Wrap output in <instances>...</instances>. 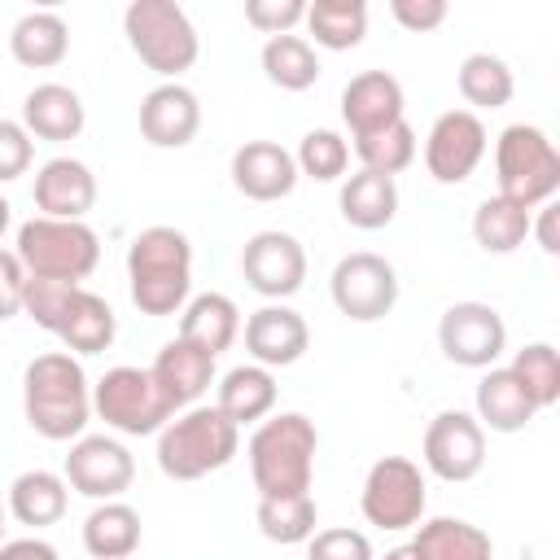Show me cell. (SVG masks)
Returning <instances> with one entry per match:
<instances>
[{"label": "cell", "mask_w": 560, "mask_h": 560, "mask_svg": "<svg viewBox=\"0 0 560 560\" xmlns=\"http://www.w3.org/2000/svg\"><path fill=\"white\" fill-rule=\"evenodd\" d=\"M22 407H26V424L39 438L48 442L83 438L92 416V385L83 363L70 350L35 354L22 372Z\"/></svg>", "instance_id": "6da1fadb"}, {"label": "cell", "mask_w": 560, "mask_h": 560, "mask_svg": "<svg viewBox=\"0 0 560 560\" xmlns=\"http://www.w3.org/2000/svg\"><path fill=\"white\" fill-rule=\"evenodd\" d=\"M127 289L140 315H175L192 289V245L179 228L153 223L127 245Z\"/></svg>", "instance_id": "7a4b0ae2"}, {"label": "cell", "mask_w": 560, "mask_h": 560, "mask_svg": "<svg viewBox=\"0 0 560 560\" xmlns=\"http://www.w3.org/2000/svg\"><path fill=\"white\" fill-rule=\"evenodd\" d=\"M315 451H319V433L315 420H306L302 411H280L262 420L249 438V477L258 499L311 494Z\"/></svg>", "instance_id": "3957f363"}, {"label": "cell", "mask_w": 560, "mask_h": 560, "mask_svg": "<svg viewBox=\"0 0 560 560\" xmlns=\"http://www.w3.org/2000/svg\"><path fill=\"white\" fill-rule=\"evenodd\" d=\"M241 446V429L219 407H188L171 416L158 433V468L171 481H197L232 464Z\"/></svg>", "instance_id": "277c9868"}, {"label": "cell", "mask_w": 560, "mask_h": 560, "mask_svg": "<svg viewBox=\"0 0 560 560\" xmlns=\"http://www.w3.org/2000/svg\"><path fill=\"white\" fill-rule=\"evenodd\" d=\"M18 262L26 267V276L39 280H66V284H83L96 262H101V236L88 223L74 219H26L18 228V245H13Z\"/></svg>", "instance_id": "5b68a950"}, {"label": "cell", "mask_w": 560, "mask_h": 560, "mask_svg": "<svg viewBox=\"0 0 560 560\" xmlns=\"http://www.w3.org/2000/svg\"><path fill=\"white\" fill-rule=\"evenodd\" d=\"M122 31H127L131 52L166 83H175L184 70H192V61L201 52L197 26L188 22V13L175 0H131L122 13Z\"/></svg>", "instance_id": "8992f818"}, {"label": "cell", "mask_w": 560, "mask_h": 560, "mask_svg": "<svg viewBox=\"0 0 560 560\" xmlns=\"http://www.w3.org/2000/svg\"><path fill=\"white\" fill-rule=\"evenodd\" d=\"M494 175H499V197L534 210L551 201L560 188V153L542 127L512 122L494 140Z\"/></svg>", "instance_id": "52a82bcc"}, {"label": "cell", "mask_w": 560, "mask_h": 560, "mask_svg": "<svg viewBox=\"0 0 560 560\" xmlns=\"http://www.w3.org/2000/svg\"><path fill=\"white\" fill-rule=\"evenodd\" d=\"M92 411H96L109 429H118V433H127V438L162 433V424L175 416V411L166 407V398H162L153 372H149V368H131V363L109 368V372L92 385Z\"/></svg>", "instance_id": "ba28073f"}, {"label": "cell", "mask_w": 560, "mask_h": 560, "mask_svg": "<svg viewBox=\"0 0 560 560\" xmlns=\"http://www.w3.org/2000/svg\"><path fill=\"white\" fill-rule=\"evenodd\" d=\"M424 503H429L424 472L407 455H385L368 468V481H363V494H359V508H363L368 525L411 529V525H420Z\"/></svg>", "instance_id": "9c48e42d"}, {"label": "cell", "mask_w": 560, "mask_h": 560, "mask_svg": "<svg viewBox=\"0 0 560 560\" xmlns=\"http://www.w3.org/2000/svg\"><path fill=\"white\" fill-rule=\"evenodd\" d=\"M328 293H332V306L354 319V324H376L394 311L398 302V271L389 258L372 254V249H359V254H346L337 267H332V280H328Z\"/></svg>", "instance_id": "30bf717a"}, {"label": "cell", "mask_w": 560, "mask_h": 560, "mask_svg": "<svg viewBox=\"0 0 560 560\" xmlns=\"http://www.w3.org/2000/svg\"><path fill=\"white\" fill-rule=\"evenodd\" d=\"M438 346L459 368H494L508 350V324L490 302H455L438 319Z\"/></svg>", "instance_id": "8fae6325"}, {"label": "cell", "mask_w": 560, "mask_h": 560, "mask_svg": "<svg viewBox=\"0 0 560 560\" xmlns=\"http://www.w3.org/2000/svg\"><path fill=\"white\" fill-rule=\"evenodd\" d=\"M131 477H136V459L118 438H105V433L74 438V446L66 455V486L74 494L109 503L131 486Z\"/></svg>", "instance_id": "7c38bea8"}, {"label": "cell", "mask_w": 560, "mask_h": 560, "mask_svg": "<svg viewBox=\"0 0 560 560\" xmlns=\"http://www.w3.org/2000/svg\"><path fill=\"white\" fill-rule=\"evenodd\" d=\"M241 271H245V284L271 302L280 298H293L306 280V249L298 236L280 232V228H267V232H254L241 249Z\"/></svg>", "instance_id": "4fadbf2b"}, {"label": "cell", "mask_w": 560, "mask_h": 560, "mask_svg": "<svg viewBox=\"0 0 560 560\" xmlns=\"http://www.w3.org/2000/svg\"><path fill=\"white\" fill-rule=\"evenodd\" d=\"M424 464L442 481H472L486 464V429L468 411H438L424 429Z\"/></svg>", "instance_id": "5bb4252c"}, {"label": "cell", "mask_w": 560, "mask_h": 560, "mask_svg": "<svg viewBox=\"0 0 560 560\" xmlns=\"http://www.w3.org/2000/svg\"><path fill=\"white\" fill-rule=\"evenodd\" d=\"M486 158V122L472 109H446L429 127L424 166L438 184H464Z\"/></svg>", "instance_id": "9a60e30c"}, {"label": "cell", "mask_w": 560, "mask_h": 560, "mask_svg": "<svg viewBox=\"0 0 560 560\" xmlns=\"http://www.w3.org/2000/svg\"><path fill=\"white\" fill-rule=\"evenodd\" d=\"M306 346H311V328L284 302L258 306L245 319V350L254 354L258 368H289V363H298L306 354Z\"/></svg>", "instance_id": "2e32d148"}, {"label": "cell", "mask_w": 560, "mask_h": 560, "mask_svg": "<svg viewBox=\"0 0 560 560\" xmlns=\"http://www.w3.org/2000/svg\"><path fill=\"white\" fill-rule=\"evenodd\" d=\"M341 118L354 140L385 131L402 118V83L389 70H363L341 88Z\"/></svg>", "instance_id": "e0dca14e"}, {"label": "cell", "mask_w": 560, "mask_h": 560, "mask_svg": "<svg viewBox=\"0 0 560 560\" xmlns=\"http://www.w3.org/2000/svg\"><path fill=\"white\" fill-rule=\"evenodd\" d=\"M201 127V101L184 83H158L140 101V136L153 149H184Z\"/></svg>", "instance_id": "ac0fdd59"}, {"label": "cell", "mask_w": 560, "mask_h": 560, "mask_svg": "<svg viewBox=\"0 0 560 560\" xmlns=\"http://www.w3.org/2000/svg\"><path fill=\"white\" fill-rule=\"evenodd\" d=\"M35 206L44 219H74L83 223V214L96 206V175L88 162L79 158H48L35 171Z\"/></svg>", "instance_id": "d6986e66"}, {"label": "cell", "mask_w": 560, "mask_h": 560, "mask_svg": "<svg viewBox=\"0 0 560 560\" xmlns=\"http://www.w3.org/2000/svg\"><path fill=\"white\" fill-rule=\"evenodd\" d=\"M232 184L249 201H280L298 184V162L276 140H245L232 153Z\"/></svg>", "instance_id": "ffe728a7"}, {"label": "cell", "mask_w": 560, "mask_h": 560, "mask_svg": "<svg viewBox=\"0 0 560 560\" xmlns=\"http://www.w3.org/2000/svg\"><path fill=\"white\" fill-rule=\"evenodd\" d=\"M149 372H153L166 407L171 411H184V407H192L210 389V381H214V354H206L201 346L175 337V341H166L158 350V359H153Z\"/></svg>", "instance_id": "44dd1931"}, {"label": "cell", "mask_w": 560, "mask_h": 560, "mask_svg": "<svg viewBox=\"0 0 560 560\" xmlns=\"http://www.w3.org/2000/svg\"><path fill=\"white\" fill-rule=\"evenodd\" d=\"M83 122H88V109H83L79 92L66 83H39L22 101V127L39 140H57V144L74 140L83 131Z\"/></svg>", "instance_id": "7402d4cb"}, {"label": "cell", "mask_w": 560, "mask_h": 560, "mask_svg": "<svg viewBox=\"0 0 560 560\" xmlns=\"http://www.w3.org/2000/svg\"><path fill=\"white\" fill-rule=\"evenodd\" d=\"M534 416H538V407L529 402V394L512 376V368H486V376L477 381V424L494 429V433H521Z\"/></svg>", "instance_id": "603a6c76"}, {"label": "cell", "mask_w": 560, "mask_h": 560, "mask_svg": "<svg viewBox=\"0 0 560 560\" xmlns=\"http://www.w3.org/2000/svg\"><path fill=\"white\" fill-rule=\"evenodd\" d=\"M114 332H118V319H114L109 302L79 284L52 337H61V346L70 354H101V350L114 346Z\"/></svg>", "instance_id": "cb8c5ba5"}, {"label": "cell", "mask_w": 560, "mask_h": 560, "mask_svg": "<svg viewBox=\"0 0 560 560\" xmlns=\"http://www.w3.org/2000/svg\"><path fill=\"white\" fill-rule=\"evenodd\" d=\"M241 332V311L228 293H197L192 302H184L179 315V341L201 346L206 354H223Z\"/></svg>", "instance_id": "d4e9b609"}, {"label": "cell", "mask_w": 560, "mask_h": 560, "mask_svg": "<svg viewBox=\"0 0 560 560\" xmlns=\"http://www.w3.org/2000/svg\"><path fill=\"white\" fill-rule=\"evenodd\" d=\"M66 503H70V486L66 477L48 472V468H31L22 472L13 486H9V512L18 525H31V529H48L66 516Z\"/></svg>", "instance_id": "484cf974"}, {"label": "cell", "mask_w": 560, "mask_h": 560, "mask_svg": "<svg viewBox=\"0 0 560 560\" xmlns=\"http://www.w3.org/2000/svg\"><path fill=\"white\" fill-rule=\"evenodd\" d=\"M9 52L18 66H31V70H48L57 66L66 52H70V26L61 22V13L52 9H35L26 18L13 22L9 31Z\"/></svg>", "instance_id": "4316f807"}, {"label": "cell", "mask_w": 560, "mask_h": 560, "mask_svg": "<svg viewBox=\"0 0 560 560\" xmlns=\"http://www.w3.org/2000/svg\"><path fill=\"white\" fill-rule=\"evenodd\" d=\"M236 429L241 424H254V420H267L271 407H276V376L271 368H258V363H241L232 368L223 381H219V402H214Z\"/></svg>", "instance_id": "83f0119b"}, {"label": "cell", "mask_w": 560, "mask_h": 560, "mask_svg": "<svg viewBox=\"0 0 560 560\" xmlns=\"http://www.w3.org/2000/svg\"><path fill=\"white\" fill-rule=\"evenodd\" d=\"M341 219L350 228H363V232H376L385 223H394L398 214V184L389 175H376V171H359L341 184Z\"/></svg>", "instance_id": "f1b7e54d"}, {"label": "cell", "mask_w": 560, "mask_h": 560, "mask_svg": "<svg viewBox=\"0 0 560 560\" xmlns=\"http://www.w3.org/2000/svg\"><path fill=\"white\" fill-rule=\"evenodd\" d=\"M83 547L92 560H127L140 547V512L122 499L96 503L83 521Z\"/></svg>", "instance_id": "f546056e"}, {"label": "cell", "mask_w": 560, "mask_h": 560, "mask_svg": "<svg viewBox=\"0 0 560 560\" xmlns=\"http://www.w3.org/2000/svg\"><path fill=\"white\" fill-rule=\"evenodd\" d=\"M411 547L424 556V560H490L494 556V542L481 525L472 521H459V516H433L416 529Z\"/></svg>", "instance_id": "4dcf8cb0"}, {"label": "cell", "mask_w": 560, "mask_h": 560, "mask_svg": "<svg viewBox=\"0 0 560 560\" xmlns=\"http://www.w3.org/2000/svg\"><path fill=\"white\" fill-rule=\"evenodd\" d=\"M529 223H534V214L525 206H516V201L494 192L472 214V241L486 254H516L525 245V236H529Z\"/></svg>", "instance_id": "1f68e13d"}, {"label": "cell", "mask_w": 560, "mask_h": 560, "mask_svg": "<svg viewBox=\"0 0 560 560\" xmlns=\"http://www.w3.org/2000/svg\"><path fill=\"white\" fill-rule=\"evenodd\" d=\"M302 22L319 48L346 52V48L363 44V35H368V4L363 0H315V4H306Z\"/></svg>", "instance_id": "d6a6232c"}, {"label": "cell", "mask_w": 560, "mask_h": 560, "mask_svg": "<svg viewBox=\"0 0 560 560\" xmlns=\"http://www.w3.org/2000/svg\"><path fill=\"white\" fill-rule=\"evenodd\" d=\"M262 74L280 92H306L319 79V57L315 44L302 35H271L262 44Z\"/></svg>", "instance_id": "836d02e7"}, {"label": "cell", "mask_w": 560, "mask_h": 560, "mask_svg": "<svg viewBox=\"0 0 560 560\" xmlns=\"http://www.w3.org/2000/svg\"><path fill=\"white\" fill-rule=\"evenodd\" d=\"M516 92V79L503 57L494 52H468L459 61V96L477 109H503Z\"/></svg>", "instance_id": "e575fe53"}, {"label": "cell", "mask_w": 560, "mask_h": 560, "mask_svg": "<svg viewBox=\"0 0 560 560\" xmlns=\"http://www.w3.org/2000/svg\"><path fill=\"white\" fill-rule=\"evenodd\" d=\"M315 521H319V508L311 494H293V499H258V534L280 542V547H293V542H306L315 534Z\"/></svg>", "instance_id": "d590c367"}, {"label": "cell", "mask_w": 560, "mask_h": 560, "mask_svg": "<svg viewBox=\"0 0 560 560\" xmlns=\"http://www.w3.org/2000/svg\"><path fill=\"white\" fill-rule=\"evenodd\" d=\"M508 368L525 385V394L538 411L560 402V354H556L551 341H529L525 350H516V359Z\"/></svg>", "instance_id": "8d00e7d4"}, {"label": "cell", "mask_w": 560, "mask_h": 560, "mask_svg": "<svg viewBox=\"0 0 560 560\" xmlns=\"http://www.w3.org/2000/svg\"><path fill=\"white\" fill-rule=\"evenodd\" d=\"M354 153H359L363 171H376V175H389L394 179L398 171H407L416 162V131H411L407 118H398L394 127L354 140Z\"/></svg>", "instance_id": "74e56055"}, {"label": "cell", "mask_w": 560, "mask_h": 560, "mask_svg": "<svg viewBox=\"0 0 560 560\" xmlns=\"http://www.w3.org/2000/svg\"><path fill=\"white\" fill-rule=\"evenodd\" d=\"M293 162H298L302 175H311V179H319V184H332V179H341L346 166H350V144H346L337 131L315 127V131L302 136Z\"/></svg>", "instance_id": "f35d334b"}, {"label": "cell", "mask_w": 560, "mask_h": 560, "mask_svg": "<svg viewBox=\"0 0 560 560\" xmlns=\"http://www.w3.org/2000/svg\"><path fill=\"white\" fill-rule=\"evenodd\" d=\"M74 289H79V284L26 276V298H22V311H26V315H31L39 328L57 332V324H61V315H66V306H70V298H74Z\"/></svg>", "instance_id": "ab89813d"}, {"label": "cell", "mask_w": 560, "mask_h": 560, "mask_svg": "<svg viewBox=\"0 0 560 560\" xmlns=\"http://www.w3.org/2000/svg\"><path fill=\"white\" fill-rule=\"evenodd\" d=\"M306 560H376L363 529H315L306 538Z\"/></svg>", "instance_id": "60d3db41"}, {"label": "cell", "mask_w": 560, "mask_h": 560, "mask_svg": "<svg viewBox=\"0 0 560 560\" xmlns=\"http://www.w3.org/2000/svg\"><path fill=\"white\" fill-rule=\"evenodd\" d=\"M306 18L302 0H249L245 4V22L262 35H293V26Z\"/></svg>", "instance_id": "b9f144b4"}, {"label": "cell", "mask_w": 560, "mask_h": 560, "mask_svg": "<svg viewBox=\"0 0 560 560\" xmlns=\"http://www.w3.org/2000/svg\"><path fill=\"white\" fill-rule=\"evenodd\" d=\"M31 158H35V144H31V131L13 118H0V184L18 179L31 171Z\"/></svg>", "instance_id": "7bdbcfd3"}, {"label": "cell", "mask_w": 560, "mask_h": 560, "mask_svg": "<svg viewBox=\"0 0 560 560\" xmlns=\"http://www.w3.org/2000/svg\"><path fill=\"white\" fill-rule=\"evenodd\" d=\"M389 13H394V22L402 31L424 35V31L446 22V0H389Z\"/></svg>", "instance_id": "ee69618b"}, {"label": "cell", "mask_w": 560, "mask_h": 560, "mask_svg": "<svg viewBox=\"0 0 560 560\" xmlns=\"http://www.w3.org/2000/svg\"><path fill=\"white\" fill-rule=\"evenodd\" d=\"M26 298V267L13 249H0V319H13Z\"/></svg>", "instance_id": "f6af8a7d"}, {"label": "cell", "mask_w": 560, "mask_h": 560, "mask_svg": "<svg viewBox=\"0 0 560 560\" xmlns=\"http://www.w3.org/2000/svg\"><path fill=\"white\" fill-rule=\"evenodd\" d=\"M556 219H560V206H556V201H542V206H538V223H529V232H538L542 254H560V232H556Z\"/></svg>", "instance_id": "bcb514c9"}, {"label": "cell", "mask_w": 560, "mask_h": 560, "mask_svg": "<svg viewBox=\"0 0 560 560\" xmlns=\"http://www.w3.org/2000/svg\"><path fill=\"white\" fill-rule=\"evenodd\" d=\"M0 560H57V551L44 538H13V542H0Z\"/></svg>", "instance_id": "7dc6e473"}, {"label": "cell", "mask_w": 560, "mask_h": 560, "mask_svg": "<svg viewBox=\"0 0 560 560\" xmlns=\"http://www.w3.org/2000/svg\"><path fill=\"white\" fill-rule=\"evenodd\" d=\"M385 560H424V556H420L411 542H402V547H389V551H385Z\"/></svg>", "instance_id": "c3c4849f"}, {"label": "cell", "mask_w": 560, "mask_h": 560, "mask_svg": "<svg viewBox=\"0 0 560 560\" xmlns=\"http://www.w3.org/2000/svg\"><path fill=\"white\" fill-rule=\"evenodd\" d=\"M9 210H13V206L0 197V236H4V228H9Z\"/></svg>", "instance_id": "681fc988"}, {"label": "cell", "mask_w": 560, "mask_h": 560, "mask_svg": "<svg viewBox=\"0 0 560 560\" xmlns=\"http://www.w3.org/2000/svg\"><path fill=\"white\" fill-rule=\"evenodd\" d=\"M4 512H9V508H4V499H0V538H4Z\"/></svg>", "instance_id": "f907efd6"}]
</instances>
